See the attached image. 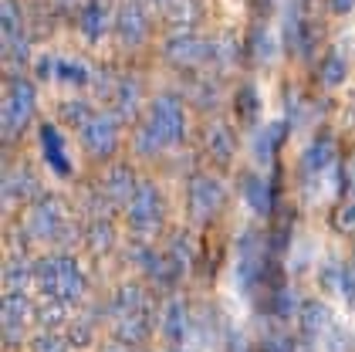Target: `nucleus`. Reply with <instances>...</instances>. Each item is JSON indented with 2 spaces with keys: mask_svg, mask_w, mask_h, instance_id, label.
Masks as SVG:
<instances>
[{
  "mask_svg": "<svg viewBox=\"0 0 355 352\" xmlns=\"http://www.w3.org/2000/svg\"><path fill=\"white\" fill-rule=\"evenodd\" d=\"M187 139V106L180 95L163 92L146 108V122L136 133V149L142 156H156Z\"/></svg>",
  "mask_w": 355,
  "mask_h": 352,
  "instance_id": "nucleus-1",
  "label": "nucleus"
},
{
  "mask_svg": "<svg viewBox=\"0 0 355 352\" xmlns=\"http://www.w3.org/2000/svg\"><path fill=\"white\" fill-rule=\"evenodd\" d=\"M109 322L115 339L136 346V342L153 335V328L159 325V315H156V305H153L149 292L136 281H125V285L115 288V295L109 301Z\"/></svg>",
  "mask_w": 355,
  "mask_h": 352,
  "instance_id": "nucleus-2",
  "label": "nucleus"
},
{
  "mask_svg": "<svg viewBox=\"0 0 355 352\" xmlns=\"http://www.w3.org/2000/svg\"><path fill=\"white\" fill-rule=\"evenodd\" d=\"M34 285L37 292L48 298V301H61V305H75L85 295V268L68 258V254H48V258H37L34 261Z\"/></svg>",
  "mask_w": 355,
  "mask_h": 352,
  "instance_id": "nucleus-3",
  "label": "nucleus"
},
{
  "mask_svg": "<svg viewBox=\"0 0 355 352\" xmlns=\"http://www.w3.org/2000/svg\"><path fill=\"white\" fill-rule=\"evenodd\" d=\"M274 254L268 241L257 234V231H244L241 241H237V258H234V285L244 298H257L268 285V274H271Z\"/></svg>",
  "mask_w": 355,
  "mask_h": 352,
  "instance_id": "nucleus-4",
  "label": "nucleus"
},
{
  "mask_svg": "<svg viewBox=\"0 0 355 352\" xmlns=\"http://www.w3.org/2000/svg\"><path fill=\"white\" fill-rule=\"evenodd\" d=\"M37 115V92L24 75H10L3 88V108H0V133L7 142H14L17 135L31 126V119Z\"/></svg>",
  "mask_w": 355,
  "mask_h": 352,
  "instance_id": "nucleus-5",
  "label": "nucleus"
},
{
  "mask_svg": "<svg viewBox=\"0 0 355 352\" xmlns=\"http://www.w3.org/2000/svg\"><path fill=\"white\" fill-rule=\"evenodd\" d=\"M24 237L41 244H55L68 237V210L58 196H41L37 203H31L24 217Z\"/></svg>",
  "mask_w": 355,
  "mask_h": 352,
  "instance_id": "nucleus-6",
  "label": "nucleus"
},
{
  "mask_svg": "<svg viewBox=\"0 0 355 352\" xmlns=\"http://www.w3.org/2000/svg\"><path fill=\"white\" fill-rule=\"evenodd\" d=\"M125 217H129V227L136 234H156L163 227V217H166V193L156 183H139L136 196L129 200L125 207Z\"/></svg>",
  "mask_w": 355,
  "mask_h": 352,
  "instance_id": "nucleus-7",
  "label": "nucleus"
},
{
  "mask_svg": "<svg viewBox=\"0 0 355 352\" xmlns=\"http://www.w3.org/2000/svg\"><path fill=\"white\" fill-rule=\"evenodd\" d=\"M281 37H284L288 51L298 54V58H311V54H315V48H318V24H315V17L308 14V3H304V0L288 3L284 24H281Z\"/></svg>",
  "mask_w": 355,
  "mask_h": 352,
  "instance_id": "nucleus-8",
  "label": "nucleus"
},
{
  "mask_svg": "<svg viewBox=\"0 0 355 352\" xmlns=\"http://www.w3.org/2000/svg\"><path fill=\"white\" fill-rule=\"evenodd\" d=\"M227 203V190L214 173H196L187 187V207L196 220H214Z\"/></svg>",
  "mask_w": 355,
  "mask_h": 352,
  "instance_id": "nucleus-9",
  "label": "nucleus"
},
{
  "mask_svg": "<svg viewBox=\"0 0 355 352\" xmlns=\"http://www.w3.org/2000/svg\"><path fill=\"white\" fill-rule=\"evenodd\" d=\"M163 54L166 61H173L176 68H196V65H207L210 41H203L193 27H176L163 41Z\"/></svg>",
  "mask_w": 355,
  "mask_h": 352,
  "instance_id": "nucleus-10",
  "label": "nucleus"
},
{
  "mask_svg": "<svg viewBox=\"0 0 355 352\" xmlns=\"http://www.w3.org/2000/svg\"><path fill=\"white\" fill-rule=\"evenodd\" d=\"M78 139H82V146L92 156L105 160V156H112V153L119 149V142H122V126H119L115 115L95 112L82 129H78Z\"/></svg>",
  "mask_w": 355,
  "mask_h": 352,
  "instance_id": "nucleus-11",
  "label": "nucleus"
},
{
  "mask_svg": "<svg viewBox=\"0 0 355 352\" xmlns=\"http://www.w3.org/2000/svg\"><path fill=\"white\" fill-rule=\"evenodd\" d=\"M132 254H136V265L142 268V274H146L153 285H159V288H173V285L183 278V271H187L169 251H156V247L136 244Z\"/></svg>",
  "mask_w": 355,
  "mask_h": 352,
  "instance_id": "nucleus-12",
  "label": "nucleus"
},
{
  "mask_svg": "<svg viewBox=\"0 0 355 352\" xmlns=\"http://www.w3.org/2000/svg\"><path fill=\"white\" fill-rule=\"evenodd\" d=\"M149 14H146V3L142 0H125L115 7V24H112V34L119 37V44L125 48H139L146 37H149Z\"/></svg>",
  "mask_w": 355,
  "mask_h": 352,
  "instance_id": "nucleus-13",
  "label": "nucleus"
},
{
  "mask_svg": "<svg viewBox=\"0 0 355 352\" xmlns=\"http://www.w3.org/2000/svg\"><path fill=\"white\" fill-rule=\"evenodd\" d=\"M75 24H78V31H82V37L88 44H98L105 37V31H112V24H115L112 0H85L82 7L75 10Z\"/></svg>",
  "mask_w": 355,
  "mask_h": 352,
  "instance_id": "nucleus-14",
  "label": "nucleus"
},
{
  "mask_svg": "<svg viewBox=\"0 0 355 352\" xmlns=\"http://www.w3.org/2000/svg\"><path fill=\"white\" fill-rule=\"evenodd\" d=\"M34 305H31L28 292H3V312H0V325H3V339L7 346H14L17 339H24Z\"/></svg>",
  "mask_w": 355,
  "mask_h": 352,
  "instance_id": "nucleus-15",
  "label": "nucleus"
},
{
  "mask_svg": "<svg viewBox=\"0 0 355 352\" xmlns=\"http://www.w3.org/2000/svg\"><path fill=\"white\" fill-rule=\"evenodd\" d=\"M37 139H41V156H44V162L51 166V173L61 176V180H68V176L75 173V162H71L68 149H64V135H61V129H58L55 122H41Z\"/></svg>",
  "mask_w": 355,
  "mask_h": 352,
  "instance_id": "nucleus-16",
  "label": "nucleus"
},
{
  "mask_svg": "<svg viewBox=\"0 0 355 352\" xmlns=\"http://www.w3.org/2000/svg\"><path fill=\"white\" fill-rule=\"evenodd\" d=\"M98 190H102V196H105L109 203H115V207H129V200L136 196V190H139L136 169L125 166V162H115V166L105 169Z\"/></svg>",
  "mask_w": 355,
  "mask_h": 352,
  "instance_id": "nucleus-17",
  "label": "nucleus"
},
{
  "mask_svg": "<svg viewBox=\"0 0 355 352\" xmlns=\"http://www.w3.org/2000/svg\"><path fill=\"white\" fill-rule=\"evenodd\" d=\"M37 75L48 78V81H64V85H71V88H78V85H88V81H92L88 65L75 61V58H58V54L37 58Z\"/></svg>",
  "mask_w": 355,
  "mask_h": 352,
  "instance_id": "nucleus-18",
  "label": "nucleus"
},
{
  "mask_svg": "<svg viewBox=\"0 0 355 352\" xmlns=\"http://www.w3.org/2000/svg\"><path fill=\"white\" fill-rule=\"evenodd\" d=\"M241 196L254 214L268 217L277 207V183L271 176H261V173H244L241 176Z\"/></svg>",
  "mask_w": 355,
  "mask_h": 352,
  "instance_id": "nucleus-19",
  "label": "nucleus"
},
{
  "mask_svg": "<svg viewBox=\"0 0 355 352\" xmlns=\"http://www.w3.org/2000/svg\"><path fill=\"white\" fill-rule=\"evenodd\" d=\"M41 196V183H37V176H34V169L31 166H14V169H7L3 173V203L7 207H14V203H31V200H37Z\"/></svg>",
  "mask_w": 355,
  "mask_h": 352,
  "instance_id": "nucleus-20",
  "label": "nucleus"
},
{
  "mask_svg": "<svg viewBox=\"0 0 355 352\" xmlns=\"http://www.w3.org/2000/svg\"><path fill=\"white\" fill-rule=\"evenodd\" d=\"M335 135L328 133H318L308 146H304V153H301V169L308 173V176H322L331 169V162H335Z\"/></svg>",
  "mask_w": 355,
  "mask_h": 352,
  "instance_id": "nucleus-21",
  "label": "nucleus"
},
{
  "mask_svg": "<svg viewBox=\"0 0 355 352\" xmlns=\"http://www.w3.org/2000/svg\"><path fill=\"white\" fill-rule=\"evenodd\" d=\"M159 332H163L173 346L187 342V339L193 335L190 305H187V301H180V298H173V301H169V305L163 308V315H159Z\"/></svg>",
  "mask_w": 355,
  "mask_h": 352,
  "instance_id": "nucleus-22",
  "label": "nucleus"
},
{
  "mask_svg": "<svg viewBox=\"0 0 355 352\" xmlns=\"http://www.w3.org/2000/svg\"><path fill=\"white\" fill-rule=\"evenodd\" d=\"M203 153L217 166H230L234 156H237V135H234V129L223 126V122H210L207 139H203Z\"/></svg>",
  "mask_w": 355,
  "mask_h": 352,
  "instance_id": "nucleus-23",
  "label": "nucleus"
},
{
  "mask_svg": "<svg viewBox=\"0 0 355 352\" xmlns=\"http://www.w3.org/2000/svg\"><path fill=\"white\" fill-rule=\"evenodd\" d=\"M288 142V122L284 119H271L268 126H261L254 135V160L257 162H271L281 146Z\"/></svg>",
  "mask_w": 355,
  "mask_h": 352,
  "instance_id": "nucleus-24",
  "label": "nucleus"
},
{
  "mask_svg": "<svg viewBox=\"0 0 355 352\" xmlns=\"http://www.w3.org/2000/svg\"><path fill=\"white\" fill-rule=\"evenodd\" d=\"M298 328L304 339H325V332H331V312L322 301H304L298 312Z\"/></svg>",
  "mask_w": 355,
  "mask_h": 352,
  "instance_id": "nucleus-25",
  "label": "nucleus"
},
{
  "mask_svg": "<svg viewBox=\"0 0 355 352\" xmlns=\"http://www.w3.org/2000/svg\"><path fill=\"white\" fill-rule=\"evenodd\" d=\"M28 285H34V261L24 254H10L3 261V292H28Z\"/></svg>",
  "mask_w": 355,
  "mask_h": 352,
  "instance_id": "nucleus-26",
  "label": "nucleus"
},
{
  "mask_svg": "<svg viewBox=\"0 0 355 352\" xmlns=\"http://www.w3.org/2000/svg\"><path fill=\"white\" fill-rule=\"evenodd\" d=\"M264 295H268V312H271L277 322H288V319H295V315L301 312V305H304V301H298L295 288H288V285L268 288Z\"/></svg>",
  "mask_w": 355,
  "mask_h": 352,
  "instance_id": "nucleus-27",
  "label": "nucleus"
},
{
  "mask_svg": "<svg viewBox=\"0 0 355 352\" xmlns=\"http://www.w3.org/2000/svg\"><path fill=\"white\" fill-rule=\"evenodd\" d=\"M244 51H247V58H250L254 65H271L274 54H277V41H274V34L268 31V27L257 24L250 34H247Z\"/></svg>",
  "mask_w": 355,
  "mask_h": 352,
  "instance_id": "nucleus-28",
  "label": "nucleus"
},
{
  "mask_svg": "<svg viewBox=\"0 0 355 352\" xmlns=\"http://www.w3.org/2000/svg\"><path fill=\"white\" fill-rule=\"evenodd\" d=\"M139 99H142V81L132 78V75H122L112 85V106L119 115H132L139 108Z\"/></svg>",
  "mask_w": 355,
  "mask_h": 352,
  "instance_id": "nucleus-29",
  "label": "nucleus"
},
{
  "mask_svg": "<svg viewBox=\"0 0 355 352\" xmlns=\"http://www.w3.org/2000/svg\"><path fill=\"white\" fill-rule=\"evenodd\" d=\"M349 58L342 51H328L322 58V65H318V81L325 85V88H342L345 81H349Z\"/></svg>",
  "mask_w": 355,
  "mask_h": 352,
  "instance_id": "nucleus-30",
  "label": "nucleus"
},
{
  "mask_svg": "<svg viewBox=\"0 0 355 352\" xmlns=\"http://www.w3.org/2000/svg\"><path fill=\"white\" fill-rule=\"evenodd\" d=\"M234 112H237L241 126H257L261 122V92H257V85H241L237 88Z\"/></svg>",
  "mask_w": 355,
  "mask_h": 352,
  "instance_id": "nucleus-31",
  "label": "nucleus"
},
{
  "mask_svg": "<svg viewBox=\"0 0 355 352\" xmlns=\"http://www.w3.org/2000/svg\"><path fill=\"white\" fill-rule=\"evenodd\" d=\"M85 244H88L92 254H109L112 247H115V227H112V220L92 217V224L85 231Z\"/></svg>",
  "mask_w": 355,
  "mask_h": 352,
  "instance_id": "nucleus-32",
  "label": "nucleus"
},
{
  "mask_svg": "<svg viewBox=\"0 0 355 352\" xmlns=\"http://www.w3.org/2000/svg\"><path fill=\"white\" fill-rule=\"evenodd\" d=\"M241 54V44L230 37V34H220V37H210V58L207 65H217V68H230Z\"/></svg>",
  "mask_w": 355,
  "mask_h": 352,
  "instance_id": "nucleus-33",
  "label": "nucleus"
},
{
  "mask_svg": "<svg viewBox=\"0 0 355 352\" xmlns=\"http://www.w3.org/2000/svg\"><path fill=\"white\" fill-rule=\"evenodd\" d=\"M58 115H61V122H68V126H75V129H82L85 122L95 115V108L88 106L85 99H68V102H61L58 108Z\"/></svg>",
  "mask_w": 355,
  "mask_h": 352,
  "instance_id": "nucleus-34",
  "label": "nucleus"
},
{
  "mask_svg": "<svg viewBox=\"0 0 355 352\" xmlns=\"http://www.w3.org/2000/svg\"><path fill=\"white\" fill-rule=\"evenodd\" d=\"M34 352H71L68 335H58V332H41L34 339Z\"/></svg>",
  "mask_w": 355,
  "mask_h": 352,
  "instance_id": "nucleus-35",
  "label": "nucleus"
},
{
  "mask_svg": "<svg viewBox=\"0 0 355 352\" xmlns=\"http://www.w3.org/2000/svg\"><path fill=\"white\" fill-rule=\"evenodd\" d=\"M92 328H95V325L88 322V319H71V322H68V342H71V346H88V342H92Z\"/></svg>",
  "mask_w": 355,
  "mask_h": 352,
  "instance_id": "nucleus-36",
  "label": "nucleus"
},
{
  "mask_svg": "<svg viewBox=\"0 0 355 352\" xmlns=\"http://www.w3.org/2000/svg\"><path fill=\"white\" fill-rule=\"evenodd\" d=\"M261 352H298V346H295V339H291V335H284V332H271V335H264Z\"/></svg>",
  "mask_w": 355,
  "mask_h": 352,
  "instance_id": "nucleus-37",
  "label": "nucleus"
},
{
  "mask_svg": "<svg viewBox=\"0 0 355 352\" xmlns=\"http://www.w3.org/2000/svg\"><path fill=\"white\" fill-rule=\"evenodd\" d=\"M338 295H342V301L349 305V312H355V265H345V271H342Z\"/></svg>",
  "mask_w": 355,
  "mask_h": 352,
  "instance_id": "nucleus-38",
  "label": "nucleus"
},
{
  "mask_svg": "<svg viewBox=\"0 0 355 352\" xmlns=\"http://www.w3.org/2000/svg\"><path fill=\"white\" fill-rule=\"evenodd\" d=\"M193 95H196V106L200 108L217 106V85H214V81H200V85L193 88Z\"/></svg>",
  "mask_w": 355,
  "mask_h": 352,
  "instance_id": "nucleus-39",
  "label": "nucleus"
},
{
  "mask_svg": "<svg viewBox=\"0 0 355 352\" xmlns=\"http://www.w3.org/2000/svg\"><path fill=\"white\" fill-rule=\"evenodd\" d=\"M338 227H355V203H342L338 207Z\"/></svg>",
  "mask_w": 355,
  "mask_h": 352,
  "instance_id": "nucleus-40",
  "label": "nucleus"
},
{
  "mask_svg": "<svg viewBox=\"0 0 355 352\" xmlns=\"http://www.w3.org/2000/svg\"><path fill=\"white\" fill-rule=\"evenodd\" d=\"M328 10L338 14V17H345V14H352L355 10V0H328Z\"/></svg>",
  "mask_w": 355,
  "mask_h": 352,
  "instance_id": "nucleus-41",
  "label": "nucleus"
},
{
  "mask_svg": "<svg viewBox=\"0 0 355 352\" xmlns=\"http://www.w3.org/2000/svg\"><path fill=\"white\" fill-rule=\"evenodd\" d=\"M105 352H136V349H132V342H122V339H119V342L105 346Z\"/></svg>",
  "mask_w": 355,
  "mask_h": 352,
  "instance_id": "nucleus-42",
  "label": "nucleus"
},
{
  "mask_svg": "<svg viewBox=\"0 0 355 352\" xmlns=\"http://www.w3.org/2000/svg\"><path fill=\"white\" fill-rule=\"evenodd\" d=\"M352 265H355V251H352Z\"/></svg>",
  "mask_w": 355,
  "mask_h": 352,
  "instance_id": "nucleus-43",
  "label": "nucleus"
}]
</instances>
